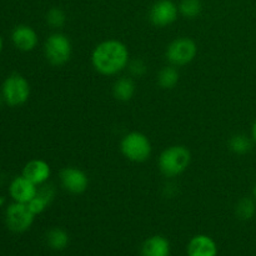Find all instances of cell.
I'll return each mask as SVG.
<instances>
[{"mask_svg": "<svg viewBox=\"0 0 256 256\" xmlns=\"http://www.w3.org/2000/svg\"><path fill=\"white\" fill-rule=\"evenodd\" d=\"M252 139L254 142V144L256 145V119L252 122Z\"/></svg>", "mask_w": 256, "mask_h": 256, "instance_id": "24", "label": "cell"}, {"mask_svg": "<svg viewBox=\"0 0 256 256\" xmlns=\"http://www.w3.org/2000/svg\"><path fill=\"white\" fill-rule=\"evenodd\" d=\"M136 85H135L132 78L122 76L115 80L112 85V95L116 100L122 102H130L134 98Z\"/></svg>", "mask_w": 256, "mask_h": 256, "instance_id": "16", "label": "cell"}, {"mask_svg": "<svg viewBox=\"0 0 256 256\" xmlns=\"http://www.w3.org/2000/svg\"><path fill=\"white\" fill-rule=\"evenodd\" d=\"M252 144H254V142H252V136H248V135L245 134L232 135L229 139V142H228L229 149L232 150L234 154L238 155L248 154V152L252 149Z\"/></svg>", "mask_w": 256, "mask_h": 256, "instance_id": "19", "label": "cell"}, {"mask_svg": "<svg viewBox=\"0 0 256 256\" xmlns=\"http://www.w3.org/2000/svg\"><path fill=\"white\" fill-rule=\"evenodd\" d=\"M179 79L180 74L176 66H174V65H166V66H164L158 72L156 82L159 85V88H162V89L170 90L176 86L178 82H179Z\"/></svg>", "mask_w": 256, "mask_h": 256, "instance_id": "17", "label": "cell"}, {"mask_svg": "<svg viewBox=\"0 0 256 256\" xmlns=\"http://www.w3.org/2000/svg\"><path fill=\"white\" fill-rule=\"evenodd\" d=\"M179 12L186 19H195L202 12V0H182L179 2Z\"/></svg>", "mask_w": 256, "mask_h": 256, "instance_id": "20", "label": "cell"}, {"mask_svg": "<svg viewBox=\"0 0 256 256\" xmlns=\"http://www.w3.org/2000/svg\"><path fill=\"white\" fill-rule=\"evenodd\" d=\"M170 242L162 235H154L144 242L142 246V256H169Z\"/></svg>", "mask_w": 256, "mask_h": 256, "instance_id": "15", "label": "cell"}, {"mask_svg": "<svg viewBox=\"0 0 256 256\" xmlns=\"http://www.w3.org/2000/svg\"><path fill=\"white\" fill-rule=\"evenodd\" d=\"M2 202H4V199H2V198H0V205H2Z\"/></svg>", "mask_w": 256, "mask_h": 256, "instance_id": "27", "label": "cell"}, {"mask_svg": "<svg viewBox=\"0 0 256 256\" xmlns=\"http://www.w3.org/2000/svg\"><path fill=\"white\" fill-rule=\"evenodd\" d=\"M198 54V46L192 39L180 36L172 40L165 50V58L170 65L180 68L190 64Z\"/></svg>", "mask_w": 256, "mask_h": 256, "instance_id": "6", "label": "cell"}, {"mask_svg": "<svg viewBox=\"0 0 256 256\" xmlns=\"http://www.w3.org/2000/svg\"><path fill=\"white\" fill-rule=\"evenodd\" d=\"M188 256H218L216 242L204 234L196 235L188 244Z\"/></svg>", "mask_w": 256, "mask_h": 256, "instance_id": "14", "label": "cell"}, {"mask_svg": "<svg viewBox=\"0 0 256 256\" xmlns=\"http://www.w3.org/2000/svg\"><path fill=\"white\" fill-rule=\"evenodd\" d=\"M22 175L36 186H40L49 182V178L52 175V168L45 160L32 159L25 164Z\"/></svg>", "mask_w": 256, "mask_h": 256, "instance_id": "12", "label": "cell"}, {"mask_svg": "<svg viewBox=\"0 0 256 256\" xmlns=\"http://www.w3.org/2000/svg\"><path fill=\"white\" fill-rule=\"evenodd\" d=\"M130 52L126 45L116 39L99 42L92 52V65L104 76H115L129 65Z\"/></svg>", "mask_w": 256, "mask_h": 256, "instance_id": "1", "label": "cell"}, {"mask_svg": "<svg viewBox=\"0 0 256 256\" xmlns=\"http://www.w3.org/2000/svg\"><path fill=\"white\" fill-rule=\"evenodd\" d=\"M128 70H129V72L132 75V76L142 78L146 74L148 65L142 59H132L129 62Z\"/></svg>", "mask_w": 256, "mask_h": 256, "instance_id": "23", "label": "cell"}, {"mask_svg": "<svg viewBox=\"0 0 256 256\" xmlns=\"http://www.w3.org/2000/svg\"><path fill=\"white\" fill-rule=\"evenodd\" d=\"M46 242L52 250H64L69 245L70 238L66 230L62 228H52L46 232Z\"/></svg>", "mask_w": 256, "mask_h": 256, "instance_id": "18", "label": "cell"}, {"mask_svg": "<svg viewBox=\"0 0 256 256\" xmlns=\"http://www.w3.org/2000/svg\"><path fill=\"white\" fill-rule=\"evenodd\" d=\"M2 96H0V106H2Z\"/></svg>", "mask_w": 256, "mask_h": 256, "instance_id": "28", "label": "cell"}, {"mask_svg": "<svg viewBox=\"0 0 256 256\" xmlns=\"http://www.w3.org/2000/svg\"><path fill=\"white\" fill-rule=\"evenodd\" d=\"M254 199H255V202H256V185H255V188H254Z\"/></svg>", "mask_w": 256, "mask_h": 256, "instance_id": "26", "label": "cell"}, {"mask_svg": "<svg viewBox=\"0 0 256 256\" xmlns=\"http://www.w3.org/2000/svg\"><path fill=\"white\" fill-rule=\"evenodd\" d=\"M12 42L20 52H32L38 46L39 36L36 32L29 25H18L12 32Z\"/></svg>", "mask_w": 256, "mask_h": 256, "instance_id": "10", "label": "cell"}, {"mask_svg": "<svg viewBox=\"0 0 256 256\" xmlns=\"http://www.w3.org/2000/svg\"><path fill=\"white\" fill-rule=\"evenodd\" d=\"M46 22L52 29H60L66 22V14L62 8H52L46 12Z\"/></svg>", "mask_w": 256, "mask_h": 256, "instance_id": "22", "label": "cell"}, {"mask_svg": "<svg viewBox=\"0 0 256 256\" xmlns=\"http://www.w3.org/2000/svg\"><path fill=\"white\" fill-rule=\"evenodd\" d=\"M179 6L172 0H158L149 10V20L154 26L166 28L179 16Z\"/></svg>", "mask_w": 256, "mask_h": 256, "instance_id": "8", "label": "cell"}, {"mask_svg": "<svg viewBox=\"0 0 256 256\" xmlns=\"http://www.w3.org/2000/svg\"><path fill=\"white\" fill-rule=\"evenodd\" d=\"M256 212L255 202L250 198H242L235 206V214L240 220H250Z\"/></svg>", "mask_w": 256, "mask_h": 256, "instance_id": "21", "label": "cell"}, {"mask_svg": "<svg viewBox=\"0 0 256 256\" xmlns=\"http://www.w3.org/2000/svg\"><path fill=\"white\" fill-rule=\"evenodd\" d=\"M2 39L0 36V54H2Z\"/></svg>", "mask_w": 256, "mask_h": 256, "instance_id": "25", "label": "cell"}, {"mask_svg": "<svg viewBox=\"0 0 256 256\" xmlns=\"http://www.w3.org/2000/svg\"><path fill=\"white\" fill-rule=\"evenodd\" d=\"M89 176L76 166H66L60 172V184L65 192L72 195H80L89 188Z\"/></svg>", "mask_w": 256, "mask_h": 256, "instance_id": "9", "label": "cell"}, {"mask_svg": "<svg viewBox=\"0 0 256 256\" xmlns=\"http://www.w3.org/2000/svg\"><path fill=\"white\" fill-rule=\"evenodd\" d=\"M2 100L9 106H20L29 100L30 84L22 74H10L2 86Z\"/></svg>", "mask_w": 256, "mask_h": 256, "instance_id": "5", "label": "cell"}, {"mask_svg": "<svg viewBox=\"0 0 256 256\" xmlns=\"http://www.w3.org/2000/svg\"><path fill=\"white\" fill-rule=\"evenodd\" d=\"M192 162V152L184 145H172L162 150L158 159V168L165 178H176L186 172Z\"/></svg>", "mask_w": 256, "mask_h": 256, "instance_id": "2", "label": "cell"}, {"mask_svg": "<svg viewBox=\"0 0 256 256\" xmlns=\"http://www.w3.org/2000/svg\"><path fill=\"white\" fill-rule=\"evenodd\" d=\"M35 215L29 209L28 204L12 202L6 208L5 212V222L10 232L22 234L29 230L34 222Z\"/></svg>", "mask_w": 256, "mask_h": 256, "instance_id": "7", "label": "cell"}, {"mask_svg": "<svg viewBox=\"0 0 256 256\" xmlns=\"http://www.w3.org/2000/svg\"><path fill=\"white\" fill-rule=\"evenodd\" d=\"M44 54L48 62L52 66H62L72 59V45L69 36L64 32H52L44 44Z\"/></svg>", "mask_w": 256, "mask_h": 256, "instance_id": "4", "label": "cell"}, {"mask_svg": "<svg viewBox=\"0 0 256 256\" xmlns=\"http://www.w3.org/2000/svg\"><path fill=\"white\" fill-rule=\"evenodd\" d=\"M36 185L22 175L14 178L9 185V194L15 202L28 204L36 195Z\"/></svg>", "mask_w": 256, "mask_h": 256, "instance_id": "11", "label": "cell"}, {"mask_svg": "<svg viewBox=\"0 0 256 256\" xmlns=\"http://www.w3.org/2000/svg\"><path fill=\"white\" fill-rule=\"evenodd\" d=\"M120 152L129 162H145L152 156V142L140 132H128L120 142Z\"/></svg>", "mask_w": 256, "mask_h": 256, "instance_id": "3", "label": "cell"}, {"mask_svg": "<svg viewBox=\"0 0 256 256\" xmlns=\"http://www.w3.org/2000/svg\"><path fill=\"white\" fill-rule=\"evenodd\" d=\"M55 198V186L54 185L49 184H42L38 186L36 195L28 202V206L32 210V214L36 215L42 214L46 210V208L52 204V202Z\"/></svg>", "mask_w": 256, "mask_h": 256, "instance_id": "13", "label": "cell"}]
</instances>
